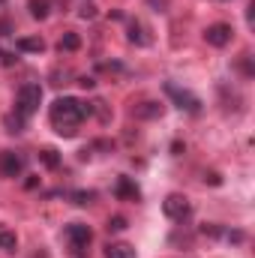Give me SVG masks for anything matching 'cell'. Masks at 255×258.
Returning a JSON list of instances; mask_svg holds the SVG:
<instances>
[{
    "label": "cell",
    "mask_w": 255,
    "mask_h": 258,
    "mask_svg": "<svg viewBox=\"0 0 255 258\" xmlns=\"http://www.w3.org/2000/svg\"><path fill=\"white\" fill-rule=\"evenodd\" d=\"M39 162H42L48 171H57V168H60V153H57L54 147H42V150H39Z\"/></svg>",
    "instance_id": "13"
},
{
    "label": "cell",
    "mask_w": 255,
    "mask_h": 258,
    "mask_svg": "<svg viewBox=\"0 0 255 258\" xmlns=\"http://www.w3.org/2000/svg\"><path fill=\"white\" fill-rule=\"evenodd\" d=\"M3 123H6V132H24V123H27V120H24L21 114H15V111H12V114H6V120H3Z\"/></svg>",
    "instance_id": "18"
},
{
    "label": "cell",
    "mask_w": 255,
    "mask_h": 258,
    "mask_svg": "<svg viewBox=\"0 0 255 258\" xmlns=\"http://www.w3.org/2000/svg\"><path fill=\"white\" fill-rule=\"evenodd\" d=\"M201 234H204V237H222V234H225V228H222V225H216V222H207V225H201Z\"/></svg>",
    "instance_id": "19"
},
{
    "label": "cell",
    "mask_w": 255,
    "mask_h": 258,
    "mask_svg": "<svg viewBox=\"0 0 255 258\" xmlns=\"http://www.w3.org/2000/svg\"><path fill=\"white\" fill-rule=\"evenodd\" d=\"M78 15H81V18H93V15H96V6H90V3H84V6L78 9Z\"/></svg>",
    "instance_id": "21"
},
{
    "label": "cell",
    "mask_w": 255,
    "mask_h": 258,
    "mask_svg": "<svg viewBox=\"0 0 255 258\" xmlns=\"http://www.w3.org/2000/svg\"><path fill=\"white\" fill-rule=\"evenodd\" d=\"M39 102H42V87L39 84H21L15 93V114H21L27 120L39 108Z\"/></svg>",
    "instance_id": "2"
},
{
    "label": "cell",
    "mask_w": 255,
    "mask_h": 258,
    "mask_svg": "<svg viewBox=\"0 0 255 258\" xmlns=\"http://www.w3.org/2000/svg\"><path fill=\"white\" fill-rule=\"evenodd\" d=\"M162 90H165V96H168L180 111H189V114H198V111H201V99H198V96H192L189 90L177 87L174 81H165V84H162Z\"/></svg>",
    "instance_id": "3"
},
{
    "label": "cell",
    "mask_w": 255,
    "mask_h": 258,
    "mask_svg": "<svg viewBox=\"0 0 255 258\" xmlns=\"http://www.w3.org/2000/svg\"><path fill=\"white\" fill-rule=\"evenodd\" d=\"M204 183H210V186H219V183H222V177H219L216 171H207V174H204Z\"/></svg>",
    "instance_id": "22"
},
{
    "label": "cell",
    "mask_w": 255,
    "mask_h": 258,
    "mask_svg": "<svg viewBox=\"0 0 255 258\" xmlns=\"http://www.w3.org/2000/svg\"><path fill=\"white\" fill-rule=\"evenodd\" d=\"M75 207H87V204H93L96 201V192L93 189H72V192H63Z\"/></svg>",
    "instance_id": "10"
},
{
    "label": "cell",
    "mask_w": 255,
    "mask_h": 258,
    "mask_svg": "<svg viewBox=\"0 0 255 258\" xmlns=\"http://www.w3.org/2000/svg\"><path fill=\"white\" fill-rule=\"evenodd\" d=\"M0 174L9 177V180L21 177L24 174V156L15 153V150H0Z\"/></svg>",
    "instance_id": "6"
},
{
    "label": "cell",
    "mask_w": 255,
    "mask_h": 258,
    "mask_svg": "<svg viewBox=\"0 0 255 258\" xmlns=\"http://www.w3.org/2000/svg\"><path fill=\"white\" fill-rule=\"evenodd\" d=\"M231 36H234V30H231V24H210L207 30H204V39H207V45H213V48H225L228 42H231Z\"/></svg>",
    "instance_id": "7"
},
{
    "label": "cell",
    "mask_w": 255,
    "mask_h": 258,
    "mask_svg": "<svg viewBox=\"0 0 255 258\" xmlns=\"http://www.w3.org/2000/svg\"><path fill=\"white\" fill-rule=\"evenodd\" d=\"M132 114L141 117V120H150V117H159V114H162V105H159V102H141V105L132 108Z\"/></svg>",
    "instance_id": "12"
},
{
    "label": "cell",
    "mask_w": 255,
    "mask_h": 258,
    "mask_svg": "<svg viewBox=\"0 0 255 258\" xmlns=\"http://www.w3.org/2000/svg\"><path fill=\"white\" fill-rule=\"evenodd\" d=\"M162 213L168 216V219H174V222H183V219H189V213H192V207H189V201L183 198V195H168L165 201H162Z\"/></svg>",
    "instance_id": "5"
},
{
    "label": "cell",
    "mask_w": 255,
    "mask_h": 258,
    "mask_svg": "<svg viewBox=\"0 0 255 258\" xmlns=\"http://www.w3.org/2000/svg\"><path fill=\"white\" fill-rule=\"evenodd\" d=\"M9 30H12V24L9 21H0V36H9Z\"/></svg>",
    "instance_id": "27"
},
{
    "label": "cell",
    "mask_w": 255,
    "mask_h": 258,
    "mask_svg": "<svg viewBox=\"0 0 255 258\" xmlns=\"http://www.w3.org/2000/svg\"><path fill=\"white\" fill-rule=\"evenodd\" d=\"M66 240H69L75 258H84V249H87L90 240H93V231H90V225H84V222H69V225H66Z\"/></svg>",
    "instance_id": "4"
},
{
    "label": "cell",
    "mask_w": 255,
    "mask_h": 258,
    "mask_svg": "<svg viewBox=\"0 0 255 258\" xmlns=\"http://www.w3.org/2000/svg\"><path fill=\"white\" fill-rule=\"evenodd\" d=\"M57 48H60V51H78V48H81V36L69 30V33H63V36H60Z\"/></svg>",
    "instance_id": "15"
},
{
    "label": "cell",
    "mask_w": 255,
    "mask_h": 258,
    "mask_svg": "<svg viewBox=\"0 0 255 258\" xmlns=\"http://www.w3.org/2000/svg\"><path fill=\"white\" fill-rule=\"evenodd\" d=\"M36 186H39V177H27L24 180V189H36Z\"/></svg>",
    "instance_id": "26"
},
{
    "label": "cell",
    "mask_w": 255,
    "mask_h": 258,
    "mask_svg": "<svg viewBox=\"0 0 255 258\" xmlns=\"http://www.w3.org/2000/svg\"><path fill=\"white\" fill-rule=\"evenodd\" d=\"M105 258H135V246H129V243H108L105 246Z\"/></svg>",
    "instance_id": "14"
},
{
    "label": "cell",
    "mask_w": 255,
    "mask_h": 258,
    "mask_svg": "<svg viewBox=\"0 0 255 258\" xmlns=\"http://www.w3.org/2000/svg\"><path fill=\"white\" fill-rule=\"evenodd\" d=\"M3 3H6V0H0V6H3Z\"/></svg>",
    "instance_id": "28"
},
{
    "label": "cell",
    "mask_w": 255,
    "mask_h": 258,
    "mask_svg": "<svg viewBox=\"0 0 255 258\" xmlns=\"http://www.w3.org/2000/svg\"><path fill=\"white\" fill-rule=\"evenodd\" d=\"M15 249H18V237H15V231L0 228V252H15Z\"/></svg>",
    "instance_id": "16"
},
{
    "label": "cell",
    "mask_w": 255,
    "mask_h": 258,
    "mask_svg": "<svg viewBox=\"0 0 255 258\" xmlns=\"http://www.w3.org/2000/svg\"><path fill=\"white\" fill-rule=\"evenodd\" d=\"M126 225H129V222L123 219V216H111L105 228H108V231H126Z\"/></svg>",
    "instance_id": "20"
},
{
    "label": "cell",
    "mask_w": 255,
    "mask_h": 258,
    "mask_svg": "<svg viewBox=\"0 0 255 258\" xmlns=\"http://www.w3.org/2000/svg\"><path fill=\"white\" fill-rule=\"evenodd\" d=\"M90 111H93V105H84V102L75 99V96H60V99L51 102L48 120H51V126H54L57 135H63V138H75V135H78V126H81V120H84Z\"/></svg>",
    "instance_id": "1"
},
{
    "label": "cell",
    "mask_w": 255,
    "mask_h": 258,
    "mask_svg": "<svg viewBox=\"0 0 255 258\" xmlns=\"http://www.w3.org/2000/svg\"><path fill=\"white\" fill-rule=\"evenodd\" d=\"M129 42H135V45H150L147 27H144L141 21H129Z\"/></svg>",
    "instance_id": "11"
},
{
    "label": "cell",
    "mask_w": 255,
    "mask_h": 258,
    "mask_svg": "<svg viewBox=\"0 0 255 258\" xmlns=\"http://www.w3.org/2000/svg\"><path fill=\"white\" fill-rule=\"evenodd\" d=\"M114 195H117L120 201H141V189H138V183H135L132 177H117Z\"/></svg>",
    "instance_id": "8"
},
{
    "label": "cell",
    "mask_w": 255,
    "mask_h": 258,
    "mask_svg": "<svg viewBox=\"0 0 255 258\" xmlns=\"http://www.w3.org/2000/svg\"><path fill=\"white\" fill-rule=\"evenodd\" d=\"M27 9H30V15H33V18H39V21H42V18H48V0H30V3H27Z\"/></svg>",
    "instance_id": "17"
},
{
    "label": "cell",
    "mask_w": 255,
    "mask_h": 258,
    "mask_svg": "<svg viewBox=\"0 0 255 258\" xmlns=\"http://www.w3.org/2000/svg\"><path fill=\"white\" fill-rule=\"evenodd\" d=\"M15 48H18V51L39 54V51H45V39H39V36H21V39L15 42Z\"/></svg>",
    "instance_id": "9"
},
{
    "label": "cell",
    "mask_w": 255,
    "mask_h": 258,
    "mask_svg": "<svg viewBox=\"0 0 255 258\" xmlns=\"http://www.w3.org/2000/svg\"><path fill=\"white\" fill-rule=\"evenodd\" d=\"M225 237H228L231 243H243V240H246V234H243V231H225Z\"/></svg>",
    "instance_id": "23"
},
{
    "label": "cell",
    "mask_w": 255,
    "mask_h": 258,
    "mask_svg": "<svg viewBox=\"0 0 255 258\" xmlns=\"http://www.w3.org/2000/svg\"><path fill=\"white\" fill-rule=\"evenodd\" d=\"M0 57H3V63H6V66L18 63V57H15V54H12V51H3V54H0Z\"/></svg>",
    "instance_id": "24"
},
{
    "label": "cell",
    "mask_w": 255,
    "mask_h": 258,
    "mask_svg": "<svg viewBox=\"0 0 255 258\" xmlns=\"http://www.w3.org/2000/svg\"><path fill=\"white\" fill-rule=\"evenodd\" d=\"M78 84H81V87H84V90H90V87H93V84H96V81H93V78H90V75H84V78H78Z\"/></svg>",
    "instance_id": "25"
}]
</instances>
